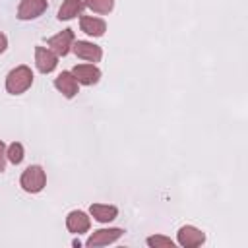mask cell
I'll use <instances>...</instances> for the list:
<instances>
[{"mask_svg": "<svg viewBox=\"0 0 248 248\" xmlns=\"http://www.w3.org/2000/svg\"><path fill=\"white\" fill-rule=\"evenodd\" d=\"M147 244L151 248H174V242L167 236H161V234H155V236H149L147 238Z\"/></svg>", "mask_w": 248, "mask_h": 248, "instance_id": "17", "label": "cell"}, {"mask_svg": "<svg viewBox=\"0 0 248 248\" xmlns=\"http://www.w3.org/2000/svg\"><path fill=\"white\" fill-rule=\"evenodd\" d=\"M89 211L99 223H108V221L116 219V215H118V209L114 205H103V203H91Z\"/></svg>", "mask_w": 248, "mask_h": 248, "instance_id": "13", "label": "cell"}, {"mask_svg": "<svg viewBox=\"0 0 248 248\" xmlns=\"http://www.w3.org/2000/svg\"><path fill=\"white\" fill-rule=\"evenodd\" d=\"M79 27H81L83 33H87V35H91V37H101V35H105V31H107V23H105L103 19L91 17V16H81Z\"/></svg>", "mask_w": 248, "mask_h": 248, "instance_id": "12", "label": "cell"}, {"mask_svg": "<svg viewBox=\"0 0 248 248\" xmlns=\"http://www.w3.org/2000/svg\"><path fill=\"white\" fill-rule=\"evenodd\" d=\"M83 4L97 14H108L114 6V0H85Z\"/></svg>", "mask_w": 248, "mask_h": 248, "instance_id": "15", "label": "cell"}, {"mask_svg": "<svg viewBox=\"0 0 248 248\" xmlns=\"http://www.w3.org/2000/svg\"><path fill=\"white\" fill-rule=\"evenodd\" d=\"M89 225H91L89 217L83 211H70L68 217H66V227L74 234H81V232L89 231Z\"/></svg>", "mask_w": 248, "mask_h": 248, "instance_id": "11", "label": "cell"}, {"mask_svg": "<svg viewBox=\"0 0 248 248\" xmlns=\"http://www.w3.org/2000/svg\"><path fill=\"white\" fill-rule=\"evenodd\" d=\"M19 184H21V188H23L25 192H29V194L41 192V190L45 188V184H46V174H45L43 167H39V165L27 167V169L23 170L21 178H19Z\"/></svg>", "mask_w": 248, "mask_h": 248, "instance_id": "2", "label": "cell"}, {"mask_svg": "<svg viewBox=\"0 0 248 248\" xmlns=\"http://www.w3.org/2000/svg\"><path fill=\"white\" fill-rule=\"evenodd\" d=\"M122 234H124L122 229H99L87 238V246H91V248L93 246H105V244L118 240Z\"/></svg>", "mask_w": 248, "mask_h": 248, "instance_id": "8", "label": "cell"}, {"mask_svg": "<svg viewBox=\"0 0 248 248\" xmlns=\"http://www.w3.org/2000/svg\"><path fill=\"white\" fill-rule=\"evenodd\" d=\"M33 83V72L27 66H17L14 68L8 78H6V91L12 95H21L23 91H27Z\"/></svg>", "mask_w": 248, "mask_h": 248, "instance_id": "1", "label": "cell"}, {"mask_svg": "<svg viewBox=\"0 0 248 248\" xmlns=\"http://www.w3.org/2000/svg\"><path fill=\"white\" fill-rule=\"evenodd\" d=\"M72 43H74V31L72 29H64L58 35H54V37H50L46 41V45L50 46V50L54 54H58V56H66L70 52Z\"/></svg>", "mask_w": 248, "mask_h": 248, "instance_id": "3", "label": "cell"}, {"mask_svg": "<svg viewBox=\"0 0 248 248\" xmlns=\"http://www.w3.org/2000/svg\"><path fill=\"white\" fill-rule=\"evenodd\" d=\"M54 85L56 89L66 97V99H72L78 95V79L74 78L72 72H62L56 79H54Z\"/></svg>", "mask_w": 248, "mask_h": 248, "instance_id": "10", "label": "cell"}, {"mask_svg": "<svg viewBox=\"0 0 248 248\" xmlns=\"http://www.w3.org/2000/svg\"><path fill=\"white\" fill-rule=\"evenodd\" d=\"M83 2L81 0H64V4L60 6V10H58V19L62 21H66V19H72V17H76V16H79L81 14V10H83Z\"/></svg>", "mask_w": 248, "mask_h": 248, "instance_id": "14", "label": "cell"}, {"mask_svg": "<svg viewBox=\"0 0 248 248\" xmlns=\"http://www.w3.org/2000/svg\"><path fill=\"white\" fill-rule=\"evenodd\" d=\"M48 8L46 0H21L19 8H17V17L19 19H35L39 17L45 10Z\"/></svg>", "mask_w": 248, "mask_h": 248, "instance_id": "4", "label": "cell"}, {"mask_svg": "<svg viewBox=\"0 0 248 248\" xmlns=\"http://www.w3.org/2000/svg\"><path fill=\"white\" fill-rule=\"evenodd\" d=\"M74 52H76L78 58H83V60H89V62H99L101 56H103L101 46H97L93 43H87V41L74 43Z\"/></svg>", "mask_w": 248, "mask_h": 248, "instance_id": "9", "label": "cell"}, {"mask_svg": "<svg viewBox=\"0 0 248 248\" xmlns=\"http://www.w3.org/2000/svg\"><path fill=\"white\" fill-rule=\"evenodd\" d=\"M72 74L78 79V83H83V85H93L101 78V70L93 64H79L72 70Z\"/></svg>", "mask_w": 248, "mask_h": 248, "instance_id": "7", "label": "cell"}, {"mask_svg": "<svg viewBox=\"0 0 248 248\" xmlns=\"http://www.w3.org/2000/svg\"><path fill=\"white\" fill-rule=\"evenodd\" d=\"M205 240V234L202 231H198L196 227L192 225H186L178 231V244H182L184 248H196V246H202Z\"/></svg>", "mask_w": 248, "mask_h": 248, "instance_id": "6", "label": "cell"}, {"mask_svg": "<svg viewBox=\"0 0 248 248\" xmlns=\"http://www.w3.org/2000/svg\"><path fill=\"white\" fill-rule=\"evenodd\" d=\"M6 46H8V39H6L4 33H0V54L6 50Z\"/></svg>", "mask_w": 248, "mask_h": 248, "instance_id": "19", "label": "cell"}, {"mask_svg": "<svg viewBox=\"0 0 248 248\" xmlns=\"http://www.w3.org/2000/svg\"><path fill=\"white\" fill-rule=\"evenodd\" d=\"M35 64H37V70L43 72V74H48L56 68L58 64V58L56 54L50 50V48H45V46H35Z\"/></svg>", "mask_w": 248, "mask_h": 248, "instance_id": "5", "label": "cell"}, {"mask_svg": "<svg viewBox=\"0 0 248 248\" xmlns=\"http://www.w3.org/2000/svg\"><path fill=\"white\" fill-rule=\"evenodd\" d=\"M6 169V147H4V141L0 140V172Z\"/></svg>", "mask_w": 248, "mask_h": 248, "instance_id": "18", "label": "cell"}, {"mask_svg": "<svg viewBox=\"0 0 248 248\" xmlns=\"http://www.w3.org/2000/svg\"><path fill=\"white\" fill-rule=\"evenodd\" d=\"M6 157H8L14 165H19V163L23 161V145H21V143H17V141H14V143L8 147Z\"/></svg>", "mask_w": 248, "mask_h": 248, "instance_id": "16", "label": "cell"}]
</instances>
